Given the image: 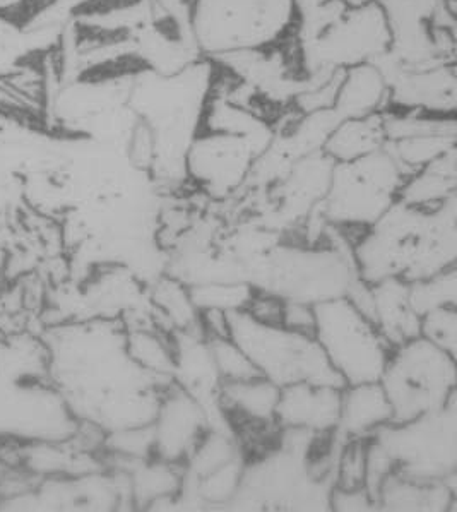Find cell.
<instances>
[{
  "mask_svg": "<svg viewBox=\"0 0 457 512\" xmlns=\"http://www.w3.org/2000/svg\"><path fill=\"white\" fill-rule=\"evenodd\" d=\"M242 470L237 459L221 466L206 477L199 478L197 492L209 502H225L235 497L242 482Z\"/></svg>",
  "mask_w": 457,
  "mask_h": 512,
  "instance_id": "31",
  "label": "cell"
},
{
  "mask_svg": "<svg viewBox=\"0 0 457 512\" xmlns=\"http://www.w3.org/2000/svg\"><path fill=\"white\" fill-rule=\"evenodd\" d=\"M391 422V403L379 381L348 384L341 389L338 427L346 437H370Z\"/></svg>",
  "mask_w": 457,
  "mask_h": 512,
  "instance_id": "16",
  "label": "cell"
},
{
  "mask_svg": "<svg viewBox=\"0 0 457 512\" xmlns=\"http://www.w3.org/2000/svg\"><path fill=\"white\" fill-rule=\"evenodd\" d=\"M209 352L213 357L218 377H221L223 382L247 381L254 377H262L256 365L250 362V358L232 338L209 340Z\"/></svg>",
  "mask_w": 457,
  "mask_h": 512,
  "instance_id": "25",
  "label": "cell"
},
{
  "mask_svg": "<svg viewBox=\"0 0 457 512\" xmlns=\"http://www.w3.org/2000/svg\"><path fill=\"white\" fill-rule=\"evenodd\" d=\"M230 338L264 379L278 387L297 382L345 387L314 336L257 321L245 310L228 312Z\"/></svg>",
  "mask_w": 457,
  "mask_h": 512,
  "instance_id": "3",
  "label": "cell"
},
{
  "mask_svg": "<svg viewBox=\"0 0 457 512\" xmlns=\"http://www.w3.org/2000/svg\"><path fill=\"white\" fill-rule=\"evenodd\" d=\"M124 328L113 321L72 322L48 329V379L79 422L105 432L155 420L160 399L146 370L129 357Z\"/></svg>",
  "mask_w": 457,
  "mask_h": 512,
  "instance_id": "1",
  "label": "cell"
},
{
  "mask_svg": "<svg viewBox=\"0 0 457 512\" xmlns=\"http://www.w3.org/2000/svg\"><path fill=\"white\" fill-rule=\"evenodd\" d=\"M329 502L333 509L338 511H365L368 507L375 506L374 499L370 497L367 489H334Z\"/></svg>",
  "mask_w": 457,
  "mask_h": 512,
  "instance_id": "33",
  "label": "cell"
},
{
  "mask_svg": "<svg viewBox=\"0 0 457 512\" xmlns=\"http://www.w3.org/2000/svg\"><path fill=\"white\" fill-rule=\"evenodd\" d=\"M220 398L225 403V410L237 415L245 425H268L276 422L279 387L264 377L223 382Z\"/></svg>",
  "mask_w": 457,
  "mask_h": 512,
  "instance_id": "20",
  "label": "cell"
},
{
  "mask_svg": "<svg viewBox=\"0 0 457 512\" xmlns=\"http://www.w3.org/2000/svg\"><path fill=\"white\" fill-rule=\"evenodd\" d=\"M452 495L444 482H422L394 471L380 485L375 504L392 511H442L451 506Z\"/></svg>",
  "mask_w": 457,
  "mask_h": 512,
  "instance_id": "19",
  "label": "cell"
},
{
  "mask_svg": "<svg viewBox=\"0 0 457 512\" xmlns=\"http://www.w3.org/2000/svg\"><path fill=\"white\" fill-rule=\"evenodd\" d=\"M189 458L190 470L199 480L233 459H237V456L230 439H226L225 435L211 434L206 437L202 435L196 447L192 449V453L189 454Z\"/></svg>",
  "mask_w": 457,
  "mask_h": 512,
  "instance_id": "26",
  "label": "cell"
},
{
  "mask_svg": "<svg viewBox=\"0 0 457 512\" xmlns=\"http://www.w3.org/2000/svg\"><path fill=\"white\" fill-rule=\"evenodd\" d=\"M129 357L153 376H170L177 369L170 346L146 328L131 329L125 336Z\"/></svg>",
  "mask_w": 457,
  "mask_h": 512,
  "instance_id": "23",
  "label": "cell"
},
{
  "mask_svg": "<svg viewBox=\"0 0 457 512\" xmlns=\"http://www.w3.org/2000/svg\"><path fill=\"white\" fill-rule=\"evenodd\" d=\"M259 156L250 139L206 132L190 143L185 170L209 191L228 194L249 175Z\"/></svg>",
  "mask_w": 457,
  "mask_h": 512,
  "instance_id": "10",
  "label": "cell"
},
{
  "mask_svg": "<svg viewBox=\"0 0 457 512\" xmlns=\"http://www.w3.org/2000/svg\"><path fill=\"white\" fill-rule=\"evenodd\" d=\"M408 288L410 285L399 278L370 285L374 324L392 348L420 336V317L411 307Z\"/></svg>",
  "mask_w": 457,
  "mask_h": 512,
  "instance_id": "15",
  "label": "cell"
},
{
  "mask_svg": "<svg viewBox=\"0 0 457 512\" xmlns=\"http://www.w3.org/2000/svg\"><path fill=\"white\" fill-rule=\"evenodd\" d=\"M456 408L454 401L411 422L387 423L375 430L396 473L422 482H444L456 470Z\"/></svg>",
  "mask_w": 457,
  "mask_h": 512,
  "instance_id": "7",
  "label": "cell"
},
{
  "mask_svg": "<svg viewBox=\"0 0 457 512\" xmlns=\"http://www.w3.org/2000/svg\"><path fill=\"white\" fill-rule=\"evenodd\" d=\"M281 326L295 333L314 336L315 314L314 305L300 300H288L283 309V322Z\"/></svg>",
  "mask_w": 457,
  "mask_h": 512,
  "instance_id": "32",
  "label": "cell"
},
{
  "mask_svg": "<svg viewBox=\"0 0 457 512\" xmlns=\"http://www.w3.org/2000/svg\"><path fill=\"white\" fill-rule=\"evenodd\" d=\"M132 499L139 506H156L170 501L180 489V477L173 470L172 463L160 461L153 465H141L134 470L131 478Z\"/></svg>",
  "mask_w": 457,
  "mask_h": 512,
  "instance_id": "21",
  "label": "cell"
},
{
  "mask_svg": "<svg viewBox=\"0 0 457 512\" xmlns=\"http://www.w3.org/2000/svg\"><path fill=\"white\" fill-rule=\"evenodd\" d=\"M420 336L439 346L440 350L456 357L457 316L456 307L432 310L420 319Z\"/></svg>",
  "mask_w": 457,
  "mask_h": 512,
  "instance_id": "30",
  "label": "cell"
},
{
  "mask_svg": "<svg viewBox=\"0 0 457 512\" xmlns=\"http://www.w3.org/2000/svg\"><path fill=\"white\" fill-rule=\"evenodd\" d=\"M348 9H360V7H367L374 4L377 0H341Z\"/></svg>",
  "mask_w": 457,
  "mask_h": 512,
  "instance_id": "34",
  "label": "cell"
},
{
  "mask_svg": "<svg viewBox=\"0 0 457 512\" xmlns=\"http://www.w3.org/2000/svg\"><path fill=\"white\" fill-rule=\"evenodd\" d=\"M300 45L307 78L315 72L341 71L363 62H374L391 47L386 12L377 2L348 9L322 35Z\"/></svg>",
  "mask_w": 457,
  "mask_h": 512,
  "instance_id": "9",
  "label": "cell"
},
{
  "mask_svg": "<svg viewBox=\"0 0 457 512\" xmlns=\"http://www.w3.org/2000/svg\"><path fill=\"white\" fill-rule=\"evenodd\" d=\"M155 302L170 322L184 331L197 321L196 305L190 298V292L177 281H161L156 286Z\"/></svg>",
  "mask_w": 457,
  "mask_h": 512,
  "instance_id": "27",
  "label": "cell"
},
{
  "mask_svg": "<svg viewBox=\"0 0 457 512\" xmlns=\"http://www.w3.org/2000/svg\"><path fill=\"white\" fill-rule=\"evenodd\" d=\"M204 411L184 389L170 391L161 399L153 420L155 451L160 461L177 463L185 459L202 437Z\"/></svg>",
  "mask_w": 457,
  "mask_h": 512,
  "instance_id": "12",
  "label": "cell"
},
{
  "mask_svg": "<svg viewBox=\"0 0 457 512\" xmlns=\"http://www.w3.org/2000/svg\"><path fill=\"white\" fill-rule=\"evenodd\" d=\"M386 149L391 153L404 172L410 173L427 167L428 163L437 160L442 155L456 149V136L432 134V136L408 137L386 143Z\"/></svg>",
  "mask_w": 457,
  "mask_h": 512,
  "instance_id": "22",
  "label": "cell"
},
{
  "mask_svg": "<svg viewBox=\"0 0 457 512\" xmlns=\"http://www.w3.org/2000/svg\"><path fill=\"white\" fill-rule=\"evenodd\" d=\"M408 177L386 146L350 163H336L326 194V213L348 227L374 225L398 203Z\"/></svg>",
  "mask_w": 457,
  "mask_h": 512,
  "instance_id": "6",
  "label": "cell"
},
{
  "mask_svg": "<svg viewBox=\"0 0 457 512\" xmlns=\"http://www.w3.org/2000/svg\"><path fill=\"white\" fill-rule=\"evenodd\" d=\"M456 86V64L401 71L389 86V100L384 110L406 114L454 115Z\"/></svg>",
  "mask_w": 457,
  "mask_h": 512,
  "instance_id": "11",
  "label": "cell"
},
{
  "mask_svg": "<svg viewBox=\"0 0 457 512\" xmlns=\"http://www.w3.org/2000/svg\"><path fill=\"white\" fill-rule=\"evenodd\" d=\"M410 304L416 316L422 319L425 314L442 307H456V269L449 268L428 276L423 280L408 283Z\"/></svg>",
  "mask_w": 457,
  "mask_h": 512,
  "instance_id": "24",
  "label": "cell"
},
{
  "mask_svg": "<svg viewBox=\"0 0 457 512\" xmlns=\"http://www.w3.org/2000/svg\"><path fill=\"white\" fill-rule=\"evenodd\" d=\"M379 382L391 403V423L411 422L454 401L456 357L416 336L392 348Z\"/></svg>",
  "mask_w": 457,
  "mask_h": 512,
  "instance_id": "4",
  "label": "cell"
},
{
  "mask_svg": "<svg viewBox=\"0 0 457 512\" xmlns=\"http://www.w3.org/2000/svg\"><path fill=\"white\" fill-rule=\"evenodd\" d=\"M252 297L254 293H250L245 286L206 285L196 286L190 290L192 302L196 309L201 310H242V307H247Z\"/></svg>",
  "mask_w": 457,
  "mask_h": 512,
  "instance_id": "29",
  "label": "cell"
},
{
  "mask_svg": "<svg viewBox=\"0 0 457 512\" xmlns=\"http://www.w3.org/2000/svg\"><path fill=\"white\" fill-rule=\"evenodd\" d=\"M384 146L386 134L382 124V112H379L358 119L341 120L327 137L322 151L334 163H350L363 156L372 155Z\"/></svg>",
  "mask_w": 457,
  "mask_h": 512,
  "instance_id": "18",
  "label": "cell"
},
{
  "mask_svg": "<svg viewBox=\"0 0 457 512\" xmlns=\"http://www.w3.org/2000/svg\"><path fill=\"white\" fill-rule=\"evenodd\" d=\"M314 338L345 386L379 381L392 346L350 298L314 304Z\"/></svg>",
  "mask_w": 457,
  "mask_h": 512,
  "instance_id": "5",
  "label": "cell"
},
{
  "mask_svg": "<svg viewBox=\"0 0 457 512\" xmlns=\"http://www.w3.org/2000/svg\"><path fill=\"white\" fill-rule=\"evenodd\" d=\"M389 100V83L374 62H363L343 72L333 110L339 119L379 114Z\"/></svg>",
  "mask_w": 457,
  "mask_h": 512,
  "instance_id": "14",
  "label": "cell"
},
{
  "mask_svg": "<svg viewBox=\"0 0 457 512\" xmlns=\"http://www.w3.org/2000/svg\"><path fill=\"white\" fill-rule=\"evenodd\" d=\"M368 437H350L338 461L336 489H365Z\"/></svg>",
  "mask_w": 457,
  "mask_h": 512,
  "instance_id": "28",
  "label": "cell"
},
{
  "mask_svg": "<svg viewBox=\"0 0 457 512\" xmlns=\"http://www.w3.org/2000/svg\"><path fill=\"white\" fill-rule=\"evenodd\" d=\"M456 149L410 173L399 189V203L418 209H437L456 194Z\"/></svg>",
  "mask_w": 457,
  "mask_h": 512,
  "instance_id": "17",
  "label": "cell"
},
{
  "mask_svg": "<svg viewBox=\"0 0 457 512\" xmlns=\"http://www.w3.org/2000/svg\"><path fill=\"white\" fill-rule=\"evenodd\" d=\"M295 0H192L190 26L204 59L278 45L297 28Z\"/></svg>",
  "mask_w": 457,
  "mask_h": 512,
  "instance_id": "2",
  "label": "cell"
},
{
  "mask_svg": "<svg viewBox=\"0 0 457 512\" xmlns=\"http://www.w3.org/2000/svg\"><path fill=\"white\" fill-rule=\"evenodd\" d=\"M78 429V418L52 382L0 372V441H69Z\"/></svg>",
  "mask_w": 457,
  "mask_h": 512,
  "instance_id": "8",
  "label": "cell"
},
{
  "mask_svg": "<svg viewBox=\"0 0 457 512\" xmlns=\"http://www.w3.org/2000/svg\"><path fill=\"white\" fill-rule=\"evenodd\" d=\"M343 387L297 382L279 387L276 422L286 429H303L321 434L338 427Z\"/></svg>",
  "mask_w": 457,
  "mask_h": 512,
  "instance_id": "13",
  "label": "cell"
}]
</instances>
